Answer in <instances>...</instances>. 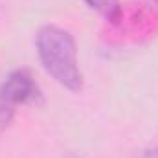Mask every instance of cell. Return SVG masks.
<instances>
[{"label":"cell","mask_w":158,"mask_h":158,"mask_svg":"<svg viewBox=\"0 0 158 158\" xmlns=\"http://www.w3.org/2000/svg\"><path fill=\"white\" fill-rule=\"evenodd\" d=\"M37 57L44 72L70 92L83 90V72L74 35L55 24H44L35 35Z\"/></svg>","instance_id":"obj_1"},{"label":"cell","mask_w":158,"mask_h":158,"mask_svg":"<svg viewBox=\"0 0 158 158\" xmlns=\"http://www.w3.org/2000/svg\"><path fill=\"white\" fill-rule=\"evenodd\" d=\"M0 98L7 99L15 107L37 105L42 101V90L30 70L17 68L9 72L6 79L0 83Z\"/></svg>","instance_id":"obj_2"},{"label":"cell","mask_w":158,"mask_h":158,"mask_svg":"<svg viewBox=\"0 0 158 158\" xmlns=\"http://www.w3.org/2000/svg\"><path fill=\"white\" fill-rule=\"evenodd\" d=\"M92 11L99 13L105 20L116 24L121 19V2L119 0H83Z\"/></svg>","instance_id":"obj_3"},{"label":"cell","mask_w":158,"mask_h":158,"mask_svg":"<svg viewBox=\"0 0 158 158\" xmlns=\"http://www.w3.org/2000/svg\"><path fill=\"white\" fill-rule=\"evenodd\" d=\"M15 112H17V107L13 103H9L7 99L0 98V136L9 129V125L13 123L15 118Z\"/></svg>","instance_id":"obj_4"},{"label":"cell","mask_w":158,"mask_h":158,"mask_svg":"<svg viewBox=\"0 0 158 158\" xmlns=\"http://www.w3.org/2000/svg\"><path fill=\"white\" fill-rule=\"evenodd\" d=\"M142 158H158V145H156V147L147 149V151L143 153V156H142Z\"/></svg>","instance_id":"obj_5"}]
</instances>
